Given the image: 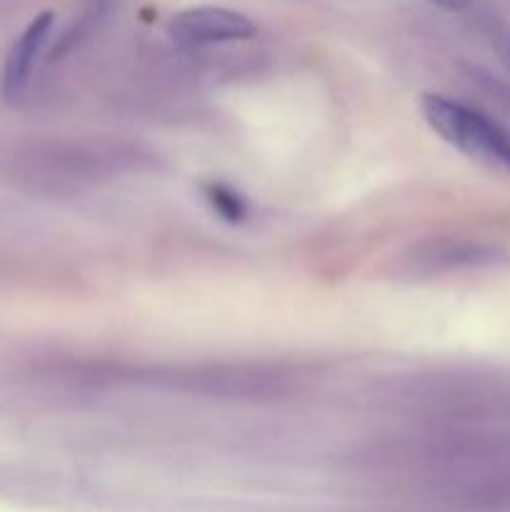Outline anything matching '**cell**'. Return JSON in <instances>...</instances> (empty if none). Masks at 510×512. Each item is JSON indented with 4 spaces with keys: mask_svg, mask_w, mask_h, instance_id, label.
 <instances>
[{
    "mask_svg": "<svg viewBox=\"0 0 510 512\" xmlns=\"http://www.w3.org/2000/svg\"><path fill=\"white\" fill-rule=\"evenodd\" d=\"M203 193L205 200L210 203V208H213L220 218L228 220V223H240V220H245V215H248L243 198H240L238 193H233L228 185L208 183L203 188Z\"/></svg>",
    "mask_w": 510,
    "mask_h": 512,
    "instance_id": "cell-4",
    "label": "cell"
},
{
    "mask_svg": "<svg viewBox=\"0 0 510 512\" xmlns=\"http://www.w3.org/2000/svg\"><path fill=\"white\" fill-rule=\"evenodd\" d=\"M423 118L445 143L470 158L488 160L510 170V133L478 110L443 95H423Z\"/></svg>",
    "mask_w": 510,
    "mask_h": 512,
    "instance_id": "cell-1",
    "label": "cell"
},
{
    "mask_svg": "<svg viewBox=\"0 0 510 512\" xmlns=\"http://www.w3.org/2000/svg\"><path fill=\"white\" fill-rule=\"evenodd\" d=\"M50 30H53V13L35 15L28 28L13 43V48H10L3 73V90L10 100L20 98L28 88L30 75H33L35 63L43 53Z\"/></svg>",
    "mask_w": 510,
    "mask_h": 512,
    "instance_id": "cell-3",
    "label": "cell"
},
{
    "mask_svg": "<svg viewBox=\"0 0 510 512\" xmlns=\"http://www.w3.org/2000/svg\"><path fill=\"white\" fill-rule=\"evenodd\" d=\"M428 3L438 5V8L443 10H453V13H460V10L470 8L473 5V0H428Z\"/></svg>",
    "mask_w": 510,
    "mask_h": 512,
    "instance_id": "cell-5",
    "label": "cell"
},
{
    "mask_svg": "<svg viewBox=\"0 0 510 512\" xmlns=\"http://www.w3.org/2000/svg\"><path fill=\"white\" fill-rule=\"evenodd\" d=\"M168 33L180 45H213L250 40L258 33V28L248 15L238 13V10L200 5V8H190L175 15L168 23Z\"/></svg>",
    "mask_w": 510,
    "mask_h": 512,
    "instance_id": "cell-2",
    "label": "cell"
}]
</instances>
